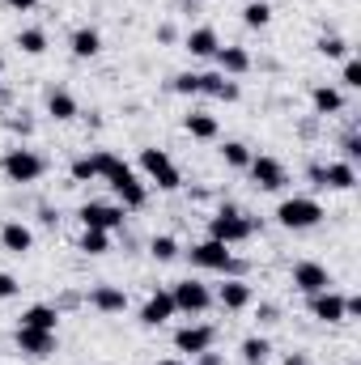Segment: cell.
I'll use <instances>...</instances> for the list:
<instances>
[{
	"label": "cell",
	"instance_id": "4dcf8cb0",
	"mask_svg": "<svg viewBox=\"0 0 361 365\" xmlns=\"http://www.w3.org/2000/svg\"><path fill=\"white\" fill-rule=\"evenodd\" d=\"M179 238H171V234H158L153 242H149V255L158 259V264H171V259H179Z\"/></svg>",
	"mask_w": 361,
	"mask_h": 365
},
{
	"label": "cell",
	"instance_id": "6da1fadb",
	"mask_svg": "<svg viewBox=\"0 0 361 365\" xmlns=\"http://www.w3.org/2000/svg\"><path fill=\"white\" fill-rule=\"evenodd\" d=\"M187 259L191 268L200 272H221V276H247V264L234 255V247L217 242V238H204V242H191L187 247Z\"/></svg>",
	"mask_w": 361,
	"mask_h": 365
},
{
	"label": "cell",
	"instance_id": "836d02e7",
	"mask_svg": "<svg viewBox=\"0 0 361 365\" xmlns=\"http://www.w3.org/2000/svg\"><path fill=\"white\" fill-rule=\"evenodd\" d=\"M340 162H353V166L361 162V136H357V128L340 136Z\"/></svg>",
	"mask_w": 361,
	"mask_h": 365
},
{
	"label": "cell",
	"instance_id": "d6a6232c",
	"mask_svg": "<svg viewBox=\"0 0 361 365\" xmlns=\"http://www.w3.org/2000/svg\"><path fill=\"white\" fill-rule=\"evenodd\" d=\"M171 93H179V98H200V73H179V77H171Z\"/></svg>",
	"mask_w": 361,
	"mask_h": 365
},
{
	"label": "cell",
	"instance_id": "bcb514c9",
	"mask_svg": "<svg viewBox=\"0 0 361 365\" xmlns=\"http://www.w3.org/2000/svg\"><path fill=\"white\" fill-rule=\"evenodd\" d=\"M0 73H4V60H0Z\"/></svg>",
	"mask_w": 361,
	"mask_h": 365
},
{
	"label": "cell",
	"instance_id": "30bf717a",
	"mask_svg": "<svg viewBox=\"0 0 361 365\" xmlns=\"http://www.w3.org/2000/svg\"><path fill=\"white\" fill-rule=\"evenodd\" d=\"M289 280H293V289H298L302 297L332 289V272H327L323 264H315V259H298V264L289 268Z\"/></svg>",
	"mask_w": 361,
	"mask_h": 365
},
{
	"label": "cell",
	"instance_id": "e0dca14e",
	"mask_svg": "<svg viewBox=\"0 0 361 365\" xmlns=\"http://www.w3.org/2000/svg\"><path fill=\"white\" fill-rule=\"evenodd\" d=\"M86 302H90V310H98V314H123L128 310V293L119 284H93Z\"/></svg>",
	"mask_w": 361,
	"mask_h": 365
},
{
	"label": "cell",
	"instance_id": "83f0119b",
	"mask_svg": "<svg viewBox=\"0 0 361 365\" xmlns=\"http://www.w3.org/2000/svg\"><path fill=\"white\" fill-rule=\"evenodd\" d=\"M251 158H255V153H251L243 140H225V145H221V162H225L230 170H247V166H251Z\"/></svg>",
	"mask_w": 361,
	"mask_h": 365
},
{
	"label": "cell",
	"instance_id": "74e56055",
	"mask_svg": "<svg viewBox=\"0 0 361 365\" xmlns=\"http://www.w3.org/2000/svg\"><path fill=\"white\" fill-rule=\"evenodd\" d=\"M21 293V284H17V276L13 272H0V302H13Z\"/></svg>",
	"mask_w": 361,
	"mask_h": 365
},
{
	"label": "cell",
	"instance_id": "f6af8a7d",
	"mask_svg": "<svg viewBox=\"0 0 361 365\" xmlns=\"http://www.w3.org/2000/svg\"><path fill=\"white\" fill-rule=\"evenodd\" d=\"M0 102H9V93H4V90H0Z\"/></svg>",
	"mask_w": 361,
	"mask_h": 365
},
{
	"label": "cell",
	"instance_id": "7a4b0ae2",
	"mask_svg": "<svg viewBox=\"0 0 361 365\" xmlns=\"http://www.w3.org/2000/svg\"><path fill=\"white\" fill-rule=\"evenodd\" d=\"M276 225L280 230H293V234H302V230H315V225H323L327 221V208L315 200V195H285L280 204H276Z\"/></svg>",
	"mask_w": 361,
	"mask_h": 365
},
{
	"label": "cell",
	"instance_id": "8fae6325",
	"mask_svg": "<svg viewBox=\"0 0 361 365\" xmlns=\"http://www.w3.org/2000/svg\"><path fill=\"white\" fill-rule=\"evenodd\" d=\"M306 310H310V319H315V323H327V327L349 323V319H345V293H336V289L310 293V297H306Z\"/></svg>",
	"mask_w": 361,
	"mask_h": 365
},
{
	"label": "cell",
	"instance_id": "1f68e13d",
	"mask_svg": "<svg viewBox=\"0 0 361 365\" xmlns=\"http://www.w3.org/2000/svg\"><path fill=\"white\" fill-rule=\"evenodd\" d=\"M315 51L327 56V60H349V38H340V34H323V38L315 43Z\"/></svg>",
	"mask_w": 361,
	"mask_h": 365
},
{
	"label": "cell",
	"instance_id": "52a82bcc",
	"mask_svg": "<svg viewBox=\"0 0 361 365\" xmlns=\"http://www.w3.org/2000/svg\"><path fill=\"white\" fill-rule=\"evenodd\" d=\"M213 306H221V310H230V314L251 310V306H255V284H251L247 276H225V280L217 284V293H213Z\"/></svg>",
	"mask_w": 361,
	"mask_h": 365
},
{
	"label": "cell",
	"instance_id": "d4e9b609",
	"mask_svg": "<svg viewBox=\"0 0 361 365\" xmlns=\"http://www.w3.org/2000/svg\"><path fill=\"white\" fill-rule=\"evenodd\" d=\"M47 115H51L56 123H68V119L81 115V106H77V98H73L68 90H51L47 93Z\"/></svg>",
	"mask_w": 361,
	"mask_h": 365
},
{
	"label": "cell",
	"instance_id": "8992f818",
	"mask_svg": "<svg viewBox=\"0 0 361 365\" xmlns=\"http://www.w3.org/2000/svg\"><path fill=\"white\" fill-rule=\"evenodd\" d=\"M77 221H81V230H102V234H115V230H123L128 212H123L119 204H106V200H86V204L77 208Z\"/></svg>",
	"mask_w": 361,
	"mask_h": 365
},
{
	"label": "cell",
	"instance_id": "9a60e30c",
	"mask_svg": "<svg viewBox=\"0 0 361 365\" xmlns=\"http://www.w3.org/2000/svg\"><path fill=\"white\" fill-rule=\"evenodd\" d=\"M213 60H217V73H225V77H243V73H251V64H255L251 51L238 47V43H221Z\"/></svg>",
	"mask_w": 361,
	"mask_h": 365
},
{
	"label": "cell",
	"instance_id": "d590c367",
	"mask_svg": "<svg viewBox=\"0 0 361 365\" xmlns=\"http://www.w3.org/2000/svg\"><path fill=\"white\" fill-rule=\"evenodd\" d=\"M68 175H73V182H93L98 179V170H93V158L86 153V158H77L73 166H68Z\"/></svg>",
	"mask_w": 361,
	"mask_h": 365
},
{
	"label": "cell",
	"instance_id": "7bdbcfd3",
	"mask_svg": "<svg viewBox=\"0 0 361 365\" xmlns=\"http://www.w3.org/2000/svg\"><path fill=\"white\" fill-rule=\"evenodd\" d=\"M285 365H306V357H302V353H289V357H285Z\"/></svg>",
	"mask_w": 361,
	"mask_h": 365
},
{
	"label": "cell",
	"instance_id": "f35d334b",
	"mask_svg": "<svg viewBox=\"0 0 361 365\" xmlns=\"http://www.w3.org/2000/svg\"><path fill=\"white\" fill-rule=\"evenodd\" d=\"M255 314H260V323H264V327L280 323V306H272V302H260V310H255Z\"/></svg>",
	"mask_w": 361,
	"mask_h": 365
},
{
	"label": "cell",
	"instance_id": "b9f144b4",
	"mask_svg": "<svg viewBox=\"0 0 361 365\" xmlns=\"http://www.w3.org/2000/svg\"><path fill=\"white\" fill-rule=\"evenodd\" d=\"M4 4H9V9H13V13H30V9H34V4H39V0H4Z\"/></svg>",
	"mask_w": 361,
	"mask_h": 365
},
{
	"label": "cell",
	"instance_id": "4316f807",
	"mask_svg": "<svg viewBox=\"0 0 361 365\" xmlns=\"http://www.w3.org/2000/svg\"><path fill=\"white\" fill-rule=\"evenodd\" d=\"M77 251H81V255H90V259L106 255V251H111V234H102V230H81Z\"/></svg>",
	"mask_w": 361,
	"mask_h": 365
},
{
	"label": "cell",
	"instance_id": "7402d4cb",
	"mask_svg": "<svg viewBox=\"0 0 361 365\" xmlns=\"http://www.w3.org/2000/svg\"><path fill=\"white\" fill-rule=\"evenodd\" d=\"M183 132H187L191 140H217V136H221V123H217V115H208V110H187V115H183Z\"/></svg>",
	"mask_w": 361,
	"mask_h": 365
},
{
	"label": "cell",
	"instance_id": "603a6c76",
	"mask_svg": "<svg viewBox=\"0 0 361 365\" xmlns=\"http://www.w3.org/2000/svg\"><path fill=\"white\" fill-rule=\"evenodd\" d=\"M310 106H315L319 119H332V115L345 110V93L336 90V86H315V90H310Z\"/></svg>",
	"mask_w": 361,
	"mask_h": 365
},
{
	"label": "cell",
	"instance_id": "9c48e42d",
	"mask_svg": "<svg viewBox=\"0 0 361 365\" xmlns=\"http://www.w3.org/2000/svg\"><path fill=\"white\" fill-rule=\"evenodd\" d=\"M247 175H251V182L260 191H285L289 187V166L280 158H272V153H255L251 166H247Z\"/></svg>",
	"mask_w": 361,
	"mask_h": 365
},
{
	"label": "cell",
	"instance_id": "2e32d148",
	"mask_svg": "<svg viewBox=\"0 0 361 365\" xmlns=\"http://www.w3.org/2000/svg\"><path fill=\"white\" fill-rule=\"evenodd\" d=\"M200 98H217V102H238L243 86L225 73H200Z\"/></svg>",
	"mask_w": 361,
	"mask_h": 365
},
{
	"label": "cell",
	"instance_id": "ac0fdd59",
	"mask_svg": "<svg viewBox=\"0 0 361 365\" xmlns=\"http://www.w3.org/2000/svg\"><path fill=\"white\" fill-rule=\"evenodd\" d=\"M217 47H221V34H217L213 26H195V30L183 34V51H191L195 60H213Z\"/></svg>",
	"mask_w": 361,
	"mask_h": 365
},
{
	"label": "cell",
	"instance_id": "e575fe53",
	"mask_svg": "<svg viewBox=\"0 0 361 365\" xmlns=\"http://www.w3.org/2000/svg\"><path fill=\"white\" fill-rule=\"evenodd\" d=\"M340 86H345V90H361V60L357 56L345 60V68H340Z\"/></svg>",
	"mask_w": 361,
	"mask_h": 365
},
{
	"label": "cell",
	"instance_id": "3957f363",
	"mask_svg": "<svg viewBox=\"0 0 361 365\" xmlns=\"http://www.w3.org/2000/svg\"><path fill=\"white\" fill-rule=\"evenodd\" d=\"M255 230H260V221H255V217H247V212H243V208H234V204H221V208L208 217V238H217V242H225V247L251 242V238H255Z\"/></svg>",
	"mask_w": 361,
	"mask_h": 365
},
{
	"label": "cell",
	"instance_id": "4fadbf2b",
	"mask_svg": "<svg viewBox=\"0 0 361 365\" xmlns=\"http://www.w3.org/2000/svg\"><path fill=\"white\" fill-rule=\"evenodd\" d=\"M13 344H17V353L43 361V357H51V353L60 349V336H56V331H39V327H17Z\"/></svg>",
	"mask_w": 361,
	"mask_h": 365
},
{
	"label": "cell",
	"instance_id": "cb8c5ba5",
	"mask_svg": "<svg viewBox=\"0 0 361 365\" xmlns=\"http://www.w3.org/2000/svg\"><path fill=\"white\" fill-rule=\"evenodd\" d=\"M68 51H73L77 60H93V56L102 51V34H98L93 26H77L73 38H68Z\"/></svg>",
	"mask_w": 361,
	"mask_h": 365
},
{
	"label": "cell",
	"instance_id": "ffe728a7",
	"mask_svg": "<svg viewBox=\"0 0 361 365\" xmlns=\"http://www.w3.org/2000/svg\"><path fill=\"white\" fill-rule=\"evenodd\" d=\"M319 187H327V191H353L357 187V166L353 162H327V166H319Z\"/></svg>",
	"mask_w": 361,
	"mask_h": 365
},
{
	"label": "cell",
	"instance_id": "f546056e",
	"mask_svg": "<svg viewBox=\"0 0 361 365\" xmlns=\"http://www.w3.org/2000/svg\"><path fill=\"white\" fill-rule=\"evenodd\" d=\"M243 21H247L251 30H264L272 21V4L268 0H247V4H243Z\"/></svg>",
	"mask_w": 361,
	"mask_h": 365
},
{
	"label": "cell",
	"instance_id": "5b68a950",
	"mask_svg": "<svg viewBox=\"0 0 361 365\" xmlns=\"http://www.w3.org/2000/svg\"><path fill=\"white\" fill-rule=\"evenodd\" d=\"M141 175L158 191H179L183 187V170L175 166V158L166 149H141Z\"/></svg>",
	"mask_w": 361,
	"mask_h": 365
},
{
	"label": "cell",
	"instance_id": "44dd1931",
	"mask_svg": "<svg viewBox=\"0 0 361 365\" xmlns=\"http://www.w3.org/2000/svg\"><path fill=\"white\" fill-rule=\"evenodd\" d=\"M60 310L51 306V302H34V306H26L21 310V319H17V327H39V331H60Z\"/></svg>",
	"mask_w": 361,
	"mask_h": 365
},
{
	"label": "cell",
	"instance_id": "f1b7e54d",
	"mask_svg": "<svg viewBox=\"0 0 361 365\" xmlns=\"http://www.w3.org/2000/svg\"><path fill=\"white\" fill-rule=\"evenodd\" d=\"M17 47H21L26 56H43V51H47V30H43V26H26V30L17 34Z\"/></svg>",
	"mask_w": 361,
	"mask_h": 365
},
{
	"label": "cell",
	"instance_id": "ab89813d",
	"mask_svg": "<svg viewBox=\"0 0 361 365\" xmlns=\"http://www.w3.org/2000/svg\"><path fill=\"white\" fill-rule=\"evenodd\" d=\"M191 365H225V357L208 349V353H200V357H191Z\"/></svg>",
	"mask_w": 361,
	"mask_h": 365
},
{
	"label": "cell",
	"instance_id": "8d00e7d4",
	"mask_svg": "<svg viewBox=\"0 0 361 365\" xmlns=\"http://www.w3.org/2000/svg\"><path fill=\"white\" fill-rule=\"evenodd\" d=\"M4 123H9V132H17V136H30V132H34V119H30L26 110H17V115H9Z\"/></svg>",
	"mask_w": 361,
	"mask_h": 365
},
{
	"label": "cell",
	"instance_id": "ee69618b",
	"mask_svg": "<svg viewBox=\"0 0 361 365\" xmlns=\"http://www.w3.org/2000/svg\"><path fill=\"white\" fill-rule=\"evenodd\" d=\"M153 365H187L183 357H162V361H153Z\"/></svg>",
	"mask_w": 361,
	"mask_h": 365
},
{
	"label": "cell",
	"instance_id": "5bb4252c",
	"mask_svg": "<svg viewBox=\"0 0 361 365\" xmlns=\"http://www.w3.org/2000/svg\"><path fill=\"white\" fill-rule=\"evenodd\" d=\"M175 314H179V310H175L171 289H153V293L145 297V306H141V327H166Z\"/></svg>",
	"mask_w": 361,
	"mask_h": 365
},
{
	"label": "cell",
	"instance_id": "484cf974",
	"mask_svg": "<svg viewBox=\"0 0 361 365\" xmlns=\"http://www.w3.org/2000/svg\"><path fill=\"white\" fill-rule=\"evenodd\" d=\"M238 357H243V365H264L272 357V340L268 336H247L238 344Z\"/></svg>",
	"mask_w": 361,
	"mask_h": 365
},
{
	"label": "cell",
	"instance_id": "ba28073f",
	"mask_svg": "<svg viewBox=\"0 0 361 365\" xmlns=\"http://www.w3.org/2000/svg\"><path fill=\"white\" fill-rule=\"evenodd\" d=\"M171 297H175V310H179V314H204V310L213 306V289H208L204 280H195V276L175 280V284H171Z\"/></svg>",
	"mask_w": 361,
	"mask_h": 365
},
{
	"label": "cell",
	"instance_id": "277c9868",
	"mask_svg": "<svg viewBox=\"0 0 361 365\" xmlns=\"http://www.w3.org/2000/svg\"><path fill=\"white\" fill-rule=\"evenodd\" d=\"M0 175H4L9 182H17V187H30V182H39L43 175H47V158L34 153V149H26V145L4 149V158H0Z\"/></svg>",
	"mask_w": 361,
	"mask_h": 365
},
{
	"label": "cell",
	"instance_id": "60d3db41",
	"mask_svg": "<svg viewBox=\"0 0 361 365\" xmlns=\"http://www.w3.org/2000/svg\"><path fill=\"white\" fill-rule=\"evenodd\" d=\"M175 38H179V30H175L171 21H162V26H158V43H175Z\"/></svg>",
	"mask_w": 361,
	"mask_h": 365
},
{
	"label": "cell",
	"instance_id": "7c38bea8",
	"mask_svg": "<svg viewBox=\"0 0 361 365\" xmlns=\"http://www.w3.org/2000/svg\"><path fill=\"white\" fill-rule=\"evenodd\" d=\"M213 344H217V327H208V323H187L175 331V353H183V357H200Z\"/></svg>",
	"mask_w": 361,
	"mask_h": 365
},
{
	"label": "cell",
	"instance_id": "d6986e66",
	"mask_svg": "<svg viewBox=\"0 0 361 365\" xmlns=\"http://www.w3.org/2000/svg\"><path fill=\"white\" fill-rule=\"evenodd\" d=\"M0 247H4L9 255H30V251H34V230H30L26 221H4V225H0Z\"/></svg>",
	"mask_w": 361,
	"mask_h": 365
}]
</instances>
